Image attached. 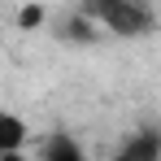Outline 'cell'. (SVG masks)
Returning <instances> with one entry per match:
<instances>
[{"mask_svg": "<svg viewBox=\"0 0 161 161\" xmlns=\"http://www.w3.org/2000/svg\"><path fill=\"white\" fill-rule=\"evenodd\" d=\"M0 161H31L26 153H0Z\"/></svg>", "mask_w": 161, "mask_h": 161, "instance_id": "cell-7", "label": "cell"}, {"mask_svg": "<svg viewBox=\"0 0 161 161\" xmlns=\"http://www.w3.org/2000/svg\"><path fill=\"white\" fill-rule=\"evenodd\" d=\"M44 22V4H26V9H18V26L22 31H35Z\"/></svg>", "mask_w": 161, "mask_h": 161, "instance_id": "cell-6", "label": "cell"}, {"mask_svg": "<svg viewBox=\"0 0 161 161\" xmlns=\"http://www.w3.org/2000/svg\"><path fill=\"white\" fill-rule=\"evenodd\" d=\"M87 22L105 26L109 35H148L153 31V9L139 0H92L79 9Z\"/></svg>", "mask_w": 161, "mask_h": 161, "instance_id": "cell-1", "label": "cell"}, {"mask_svg": "<svg viewBox=\"0 0 161 161\" xmlns=\"http://www.w3.org/2000/svg\"><path fill=\"white\" fill-rule=\"evenodd\" d=\"M113 161H161V131H139V135H131Z\"/></svg>", "mask_w": 161, "mask_h": 161, "instance_id": "cell-2", "label": "cell"}, {"mask_svg": "<svg viewBox=\"0 0 161 161\" xmlns=\"http://www.w3.org/2000/svg\"><path fill=\"white\" fill-rule=\"evenodd\" d=\"M44 161H83V148L79 139H70V135H57L44 144Z\"/></svg>", "mask_w": 161, "mask_h": 161, "instance_id": "cell-4", "label": "cell"}, {"mask_svg": "<svg viewBox=\"0 0 161 161\" xmlns=\"http://www.w3.org/2000/svg\"><path fill=\"white\" fill-rule=\"evenodd\" d=\"M65 35H70V39H92V35H96V22H87L83 13H74V18L65 22Z\"/></svg>", "mask_w": 161, "mask_h": 161, "instance_id": "cell-5", "label": "cell"}, {"mask_svg": "<svg viewBox=\"0 0 161 161\" xmlns=\"http://www.w3.org/2000/svg\"><path fill=\"white\" fill-rule=\"evenodd\" d=\"M26 122L18 118V113H9V109H0V153H22L26 148Z\"/></svg>", "mask_w": 161, "mask_h": 161, "instance_id": "cell-3", "label": "cell"}]
</instances>
